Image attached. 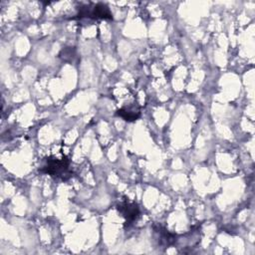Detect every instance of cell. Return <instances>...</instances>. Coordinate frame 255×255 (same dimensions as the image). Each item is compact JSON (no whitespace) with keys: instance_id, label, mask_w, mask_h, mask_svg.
<instances>
[{"instance_id":"cell-3","label":"cell","mask_w":255,"mask_h":255,"mask_svg":"<svg viewBox=\"0 0 255 255\" xmlns=\"http://www.w3.org/2000/svg\"><path fill=\"white\" fill-rule=\"evenodd\" d=\"M118 209L122 216L126 219L127 224L132 223L139 215V208L135 203L124 201L118 205Z\"/></svg>"},{"instance_id":"cell-2","label":"cell","mask_w":255,"mask_h":255,"mask_svg":"<svg viewBox=\"0 0 255 255\" xmlns=\"http://www.w3.org/2000/svg\"><path fill=\"white\" fill-rule=\"evenodd\" d=\"M79 17H89L94 19H112L113 15L107 5L103 3H98L93 5L92 7L85 6L81 8L79 12Z\"/></svg>"},{"instance_id":"cell-1","label":"cell","mask_w":255,"mask_h":255,"mask_svg":"<svg viewBox=\"0 0 255 255\" xmlns=\"http://www.w3.org/2000/svg\"><path fill=\"white\" fill-rule=\"evenodd\" d=\"M69 163L70 162L67 156H63L61 158L49 156L46 158L45 164L39 169V171L66 180L72 174V172L69 170Z\"/></svg>"},{"instance_id":"cell-4","label":"cell","mask_w":255,"mask_h":255,"mask_svg":"<svg viewBox=\"0 0 255 255\" xmlns=\"http://www.w3.org/2000/svg\"><path fill=\"white\" fill-rule=\"evenodd\" d=\"M60 57L65 60V61H68V58H74L75 57V49L74 48H65L61 51L60 53Z\"/></svg>"}]
</instances>
